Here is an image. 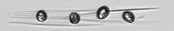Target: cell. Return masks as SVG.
I'll use <instances>...</instances> for the list:
<instances>
[{"mask_svg": "<svg viewBox=\"0 0 174 31\" xmlns=\"http://www.w3.org/2000/svg\"><path fill=\"white\" fill-rule=\"evenodd\" d=\"M122 17L124 21L129 23L134 22L135 20V16L133 13L130 11H125L124 12Z\"/></svg>", "mask_w": 174, "mask_h": 31, "instance_id": "2", "label": "cell"}, {"mask_svg": "<svg viewBox=\"0 0 174 31\" xmlns=\"http://www.w3.org/2000/svg\"><path fill=\"white\" fill-rule=\"evenodd\" d=\"M110 13L109 8L106 6H103L98 9L97 12V17L100 19L106 18Z\"/></svg>", "mask_w": 174, "mask_h": 31, "instance_id": "1", "label": "cell"}, {"mask_svg": "<svg viewBox=\"0 0 174 31\" xmlns=\"http://www.w3.org/2000/svg\"><path fill=\"white\" fill-rule=\"evenodd\" d=\"M47 13L44 11H40L37 13V18L39 22H43L47 20Z\"/></svg>", "mask_w": 174, "mask_h": 31, "instance_id": "4", "label": "cell"}, {"mask_svg": "<svg viewBox=\"0 0 174 31\" xmlns=\"http://www.w3.org/2000/svg\"><path fill=\"white\" fill-rule=\"evenodd\" d=\"M80 20L79 15L76 13H72L70 15V20L72 24H76L79 23Z\"/></svg>", "mask_w": 174, "mask_h": 31, "instance_id": "3", "label": "cell"}]
</instances>
